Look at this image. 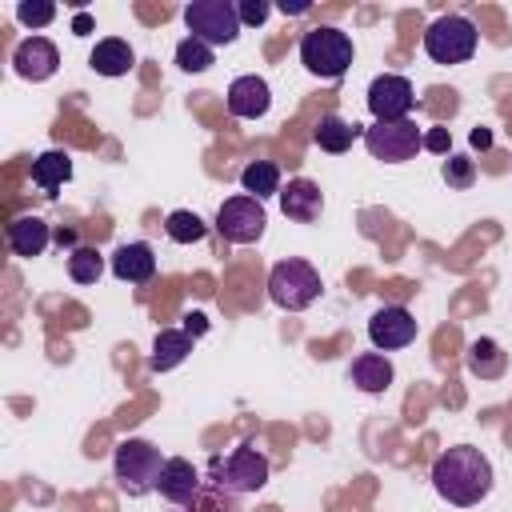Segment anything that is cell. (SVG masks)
I'll use <instances>...</instances> for the list:
<instances>
[{
    "mask_svg": "<svg viewBox=\"0 0 512 512\" xmlns=\"http://www.w3.org/2000/svg\"><path fill=\"white\" fill-rule=\"evenodd\" d=\"M432 488L456 504V508H472L492 492V464L480 448L472 444H452L432 460Z\"/></svg>",
    "mask_w": 512,
    "mask_h": 512,
    "instance_id": "6da1fadb",
    "label": "cell"
},
{
    "mask_svg": "<svg viewBox=\"0 0 512 512\" xmlns=\"http://www.w3.org/2000/svg\"><path fill=\"white\" fill-rule=\"evenodd\" d=\"M164 460L160 448L152 440H140V436H128L116 444L112 452V476H116V488L124 496H148L156 492L160 484V472H164Z\"/></svg>",
    "mask_w": 512,
    "mask_h": 512,
    "instance_id": "7a4b0ae2",
    "label": "cell"
},
{
    "mask_svg": "<svg viewBox=\"0 0 512 512\" xmlns=\"http://www.w3.org/2000/svg\"><path fill=\"white\" fill-rule=\"evenodd\" d=\"M352 56H356L352 36L340 32L336 24H320L300 36V64L320 80H340L352 68Z\"/></svg>",
    "mask_w": 512,
    "mask_h": 512,
    "instance_id": "3957f363",
    "label": "cell"
},
{
    "mask_svg": "<svg viewBox=\"0 0 512 512\" xmlns=\"http://www.w3.org/2000/svg\"><path fill=\"white\" fill-rule=\"evenodd\" d=\"M320 272L300 260V256H288V260H276L272 272H268V300L284 312H304L308 304H316L320 296Z\"/></svg>",
    "mask_w": 512,
    "mask_h": 512,
    "instance_id": "277c9868",
    "label": "cell"
},
{
    "mask_svg": "<svg viewBox=\"0 0 512 512\" xmlns=\"http://www.w3.org/2000/svg\"><path fill=\"white\" fill-rule=\"evenodd\" d=\"M476 44H480V32L460 12H444L424 28V52L436 64H464L476 56Z\"/></svg>",
    "mask_w": 512,
    "mask_h": 512,
    "instance_id": "5b68a950",
    "label": "cell"
},
{
    "mask_svg": "<svg viewBox=\"0 0 512 512\" xmlns=\"http://www.w3.org/2000/svg\"><path fill=\"white\" fill-rule=\"evenodd\" d=\"M272 476V464L260 448L252 444H236L228 456H216L212 460V484H220L224 492L232 496H244V492H260Z\"/></svg>",
    "mask_w": 512,
    "mask_h": 512,
    "instance_id": "8992f818",
    "label": "cell"
},
{
    "mask_svg": "<svg viewBox=\"0 0 512 512\" xmlns=\"http://www.w3.org/2000/svg\"><path fill=\"white\" fill-rule=\"evenodd\" d=\"M184 28H188V36L204 40L208 48H224L240 36L244 24H240V12L232 0H192L184 8Z\"/></svg>",
    "mask_w": 512,
    "mask_h": 512,
    "instance_id": "52a82bcc",
    "label": "cell"
},
{
    "mask_svg": "<svg viewBox=\"0 0 512 512\" xmlns=\"http://www.w3.org/2000/svg\"><path fill=\"white\" fill-rule=\"evenodd\" d=\"M264 224H268V212H264V200L240 192V196H228L216 212V232L228 240V244H256L264 236Z\"/></svg>",
    "mask_w": 512,
    "mask_h": 512,
    "instance_id": "ba28073f",
    "label": "cell"
},
{
    "mask_svg": "<svg viewBox=\"0 0 512 512\" xmlns=\"http://www.w3.org/2000/svg\"><path fill=\"white\" fill-rule=\"evenodd\" d=\"M364 148L384 160V164H404L424 148V132L416 128V120H392V124H372L364 128Z\"/></svg>",
    "mask_w": 512,
    "mask_h": 512,
    "instance_id": "9c48e42d",
    "label": "cell"
},
{
    "mask_svg": "<svg viewBox=\"0 0 512 512\" xmlns=\"http://www.w3.org/2000/svg\"><path fill=\"white\" fill-rule=\"evenodd\" d=\"M416 108V88L408 76L384 72L368 84V112L376 124H392V120H408Z\"/></svg>",
    "mask_w": 512,
    "mask_h": 512,
    "instance_id": "30bf717a",
    "label": "cell"
},
{
    "mask_svg": "<svg viewBox=\"0 0 512 512\" xmlns=\"http://www.w3.org/2000/svg\"><path fill=\"white\" fill-rule=\"evenodd\" d=\"M420 324L416 316L404 308V304H384L372 312L368 320V340L376 344V352H396V348H408L416 340Z\"/></svg>",
    "mask_w": 512,
    "mask_h": 512,
    "instance_id": "8fae6325",
    "label": "cell"
},
{
    "mask_svg": "<svg viewBox=\"0 0 512 512\" xmlns=\"http://www.w3.org/2000/svg\"><path fill=\"white\" fill-rule=\"evenodd\" d=\"M12 68H16V76L40 84L60 68V52H56V44L48 36H24L16 44V52H12Z\"/></svg>",
    "mask_w": 512,
    "mask_h": 512,
    "instance_id": "7c38bea8",
    "label": "cell"
},
{
    "mask_svg": "<svg viewBox=\"0 0 512 512\" xmlns=\"http://www.w3.org/2000/svg\"><path fill=\"white\" fill-rule=\"evenodd\" d=\"M208 480H200V468L192 464V460H184V456H168L164 460V472H160V484H156V492L172 504V508H184L188 500H196L200 496V488H204Z\"/></svg>",
    "mask_w": 512,
    "mask_h": 512,
    "instance_id": "4fadbf2b",
    "label": "cell"
},
{
    "mask_svg": "<svg viewBox=\"0 0 512 512\" xmlns=\"http://www.w3.org/2000/svg\"><path fill=\"white\" fill-rule=\"evenodd\" d=\"M268 108H272V88L264 76L248 72L228 84V112L236 120H260V116H268Z\"/></svg>",
    "mask_w": 512,
    "mask_h": 512,
    "instance_id": "5bb4252c",
    "label": "cell"
},
{
    "mask_svg": "<svg viewBox=\"0 0 512 512\" xmlns=\"http://www.w3.org/2000/svg\"><path fill=\"white\" fill-rule=\"evenodd\" d=\"M280 212H284L288 220H296V224L320 220V212H324V192H320V184L308 180V176L288 180V188H280Z\"/></svg>",
    "mask_w": 512,
    "mask_h": 512,
    "instance_id": "9a60e30c",
    "label": "cell"
},
{
    "mask_svg": "<svg viewBox=\"0 0 512 512\" xmlns=\"http://www.w3.org/2000/svg\"><path fill=\"white\" fill-rule=\"evenodd\" d=\"M112 276L124 280V284H148L156 276V252L144 244V240H132V244H120L108 260Z\"/></svg>",
    "mask_w": 512,
    "mask_h": 512,
    "instance_id": "2e32d148",
    "label": "cell"
},
{
    "mask_svg": "<svg viewBox=\"0 0 512 512\" xmlns=\"http://www.w3.org/2000/svg\"><path fill=\"white\" fill-rule=\"evenodd\" d=\"M88 68H92L96 76H128V72L136 68V52H132L128 40L104 36V40H96V48H92V56H88Z\"/></svg>",
    "mask_w": 512,
    "mask_h": 512,
    "instance_id": "e0dca14e",
    "label": "cell"
},
{
    "mask_svg": "<svg viewBox=\"0 0 512 512\" xmlns=\"http://www.w3.org/2000/svg\"><path fill=\"white\" fill-rule=\"evenodd\" d=\"M48 240H52V228H48L40 216H16V220L8 224V248H12V256H20V260L44 256Z\"/></svg>",
    "mask_w": 512,
    "mask_h": 512,
    "instance_id": "ac0fdd59",
    "label": "cell"
},
{
    "mask_svg": "<svg viewBox=\"0 0 512 512\" xmlns=\"http://www.w3.org/2000/svg\"><path fill=\"white\" fill-rule=\"evenodd\" d=\"M348 380H352L360 392L380 396V392H388V384H392V360H388L384 352H360V356L348 364Z\"/></svg>",
    "mask_w": 512,
    "mask_h": 512,
    "instance_id": "d6986e66",
    "label": "cell"
},
{
    "mask_svg": "<svg viewBox=\"0 0 512 512\" xmlns=\"http://www.w3.org/2000/svg\"><path fill=\"white\" fill-rule=\"evenodd\" d=\"M188 352H192V332H184V328H160L156 332V344H152V356H148V368L152 372H172L176 364H184Z\"/></svg>",
    "mask_w": 512,
    "mask_h": 512,
    "instance_id": "ffe728a7",
    "label": "cell"
},
{
    "mask_svg": "<svg viewBox=\"0 0 512 512\" xmlns=\"http://www.w3.org/2000/svg\"><path fill=\"white\" fill-rule=\"evenodd\" d=\"M356 136H364L360 124H352V120H344V116H336V112H324L320 124L312 128V140L320 144V152H332V156L348 152Z\"/></svg>",
    "mask_w": 512,
    "mask_h": 512,
    "instance_id": "44dd1931",
    "label": "cell"
},
{
    "mask_svg": "<svg viewBox=\"0 0 512 512\" xmlns=\"http://www.w3.org/2000/svg\"><path fill=\"white\" fill-rule=\"evenodd\" d=\"M72 180V156L68 152H60V148H48V152H40L36 160H32V184L40 188V192H56V188H64Z\"/></svg>",
    "mask_w": 512,
    "mask_h": 512,
    "instance_id": "7402d4cb",
    "label": "cell"
},
{
    "mask_svg": "<svg viewBox=\"0 0 512 512\" xmlns=\"http://www.w3.org/2000/svg\"><path fill=\"white\" fill-rule=\"evenodd\" d=\"M240 188L256 200H268V196H280V168L272 160H252L244 164L240 172Z\"/></svg>",
    "mask_w": 512,
    "mask_h": 512,
    "instance_id": "603a6c76",
    "label": "cell"
},
{
    "mask_svg": "<svg viewBox=\"0 0 512 512\" xmlns=\"http://www.w3.org/2000/svg\"><path fill=\"white\" fill-rule=\"evenodd\" d=\"M164 232H168V240L172 244H200L204 240V220L196 216V212H188V208H176V212H168V220H164Z\"/></svg>",
    "mask_w": 512,
    "mask_h": 512,
    "instance_id": "cb8c5ba5",
    "label": "cell"
},
{
    "mask_svg": "<svg viewBox=\"0 0 512 512\" xmlns=\"http://www.w3.org/2000/svg\"><path fill=\"white\" fill-rule=\"evenodd\" d=\"M68 276H72L76 284H96V280L104 276V256H100L92 244L72 248V252H68Z\"/></svg>",
    "mask_w": 512,
    "mask_h": 512,
    "instance_id": "d4e9b609",
    "label": "cell"
},
{
    "mask_svg": "<svg viewBox=\"0 0 512 512\" xmlns=\"http://www.w3.org/2000/svg\"><path fill=\"white\" fill-rule=\"evenodd\" d=\"M468 368H472L480 380L500 376V372H504V352H500V344H496V340H472V348H468Z\"/></svg>",
    "mask_w": 512,
    "mask_h": 512,
    "instance_id": "484cf974",
    "label": "cell"
},
{
    "mask_svg": "<svg viewBox=\"0 0 512 512\" xmlns=\"http://www.w3.org/2000/svg\"><path fill=\"white\" fill-rule=\"evenodd\" d=\"M180 512H240V504H236V496H232V492H224L220 484H212V480H208V484L200 488V496H196V500H188Z\"/></svg>",
    "mask_w": 512,
    "mask_h": 512,
    "instance_id": "4316f807",
    "label": "cell"
},
{
    "mask_svg": "<svg viewBox=\"0 0 512 512\" xmlns=\"http://www.w3.org/2000/svg\"><path fill=\"white\" fill-rule=\"evenodd\" d=\"M176 64H180L184 72H208V68L216 64V56H212V48H208L204 40L184 36V40L176 44Z\"/></svg>",
    "mask_w": 512,
    "mask_h": 512,
    "instance_id": "83f0119b",
    "label": "cell"
},
{
    "mask_svg": "<svg viewBox=\"0 0 512 512\" xmlns=\"http://www.w3.org/2000/svg\"><path fill=\"white\" fill-rule=\"evenodd\" d=\"M440 176H444V184L448 188H472V180H476V164L468 160V156H448L444 160V168H440Z\"/></svg>",
    "mask_w": 512,
    "mask_h": 512,
    "instance_id": "f1b7e54d",
    "label": "cell"
},
{
    "mask_svg": "<svg viewBox=\"0 0 512 512\" xmlns=\"http://www.w3.org/2000/svg\"><path fill=\"white\" fill-rule=\"evenodd\" d=\"M16 20L28 28H44L48 20H56V8L52 4H16Z\"/></svg>",
    "mask_w": 512,
    "mask_h": 512,
    "instance_id": "f546056e",
    "label": "cell"
},
{
    "mask_svg": "<svg viewBox=\"0 0 512 512\" xmlns=\"http://www.w3.org/2000/svg\"><path fill=\"white\" fill-rule=\"evenodd\" d=\"M236 12H240V24H252V28H260V24L268 20L272 4H268V0H240V4H236Z\"/></svg>",
    "mask_w": 512,
    "mask_h": 512,
    "instance_id": "4dcf8cb0",
    "label": "cell"
},
{
    "mask_svg": "<svg viewBox=\"0 0 512 512\" xmlns=\"http://www.w3.org/2000/svg\"><path fill=\"white\" fill-rule=\"evenodd\" d=\"M448 144H452V136H448V128H428V132H424V148H428V152H436V156H444V152H448Z\"/></svg>",
    "mask_w": 512,
    "mask_h": 512,
    "instance_id": "1f68e13d",
    "label": "cell"
},
{
    "mask_svg": "<svg viewBox=\"0 0 512 512\" xmlns=\"http://www.w3.org/2000/svg\"><path fill=\"white\" fill-rule=\"evenodd\" d=\"M468 140H472V148H488V144H492V132H488V128H472Z\"/></svg>",
    "mask_w": 512,
    "mask_h": 512,
    "instance_id": "d6a6232c",
    "label": "cell"
},
{
    "mask_svg": "<svg viewBox=\"0 0 512 512\" xmlns=\"http://www.w3.org/2000/svg\"><path fill=\"white\" fill-rule=\"evenodd\" d=\"M56 240H60V244H68V252H72V248H80V244H76V232H72V228H60V232H56Z\"/></svg>",
    "mask_w": 512,
    "mask_h": 512,
    "instance_id": "836d02e7",
    "label": "cell"
},
{
    "mask_svg": "<svg viewBox=\"0 0 512 512\" xmlns=\"http://www.w3.org/2000/svg\"><path fill=\"white\" fill-rule=\"evenodd\" d=\"M72 28H76V36H88V28H92V20H88V16H76V24H72Z\"/></svg>",
    "mask_w": 512,
    "mask_h": 512,
    "instance_id": "e575fe53",
    "label": "cell"
},
{
    "mask_svg": "<svg viewBox=\"0 0 512 512\" xmlns=\"http://www.w3.org/2000/svg\"><path fill=\"white\" fill-rule=\"evenodd\" d=\"M188 332H204V316H200V312L188 316Z\"/></svg>",
    "mask_w": 512,
    "mask_h": 512,
    "instance_id": "d590c367",
    "label": "cell"
}]
</instances>
